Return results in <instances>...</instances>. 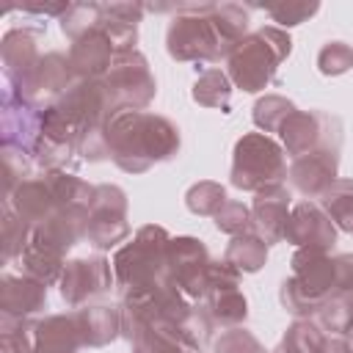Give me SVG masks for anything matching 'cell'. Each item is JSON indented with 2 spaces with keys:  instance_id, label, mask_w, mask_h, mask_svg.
I'll return each mask as SVG.
<instances>
[{
  "instance_id": "1",
  "label": "cell",
  "mask_w": 353,
  "mask_h": 353,
  "mask_svg": "<svg viewBox=\"0 0 353 353\" xmlns=\"http://www.w3.org/2000/svg\"><path fill=\"white\" fill-rule=\"evenodd\" d=\"M174 11L176 17L168 25L165 47L176 61H218L226 58L240 39H245L248 14L234 3H188Z\"/></svg>"
},
{
  "instance_id": "2",
  "label": "cell",
  "mask_w": 353,
  "mask_h": 353,
  "mask_svg": "<svg viewBox=\"0 0 353 353\" xmlns=\"http://www.w3.org/2000/svg\"><path fill=\"white\" fill-rule=\"evenodd\" d=\"M105 138L108 154L130 174H141L149 165L174 157L179 149V130L168 119L127 108L110 116Z\"/></svg>"
},
{
  "instance_id": "3",
  "label": "cell",
  "mask_w": 353,
  "mask_h": 353,
  "mask_svg": "<svg viewBox=\"0 0 353 353\" xmlns=\"http://www.w3.org/2000/svg\"><path fill=\"white\" fill-rule=\"evenodd\" d=\"M290 36L281 28H262L234 44L226 55L229 74L243 91H259L273 83L279 63L290 55Z\"/></svg>"
},
{
  "instance_id": "4",
  "label": "cell",
  "mask_w": 353,
  "mask_h": 353,
  "mask_svg": "<svg viewBox=\"0 0 353 353\" xmlns=\"http://www.w3.org/2000/svg\"><path fill=\"white\" fill-rule=\"evenodd\" d=\"M168 243L171 237L165 234L163 226H143L138 234L116 251L113 256V276L116 284L124 287L127 292L132 290H146L168 279L165 256H168Z\"/></svg>"
},
{
  "instance_id": "5",
  "label": "cell",
  "mask_w": 353,
  "mask_h": 353,
  "mask_svg": "<svg viewBox=\"0 0 353 353\" xmlns=\"http://www.w3.org/2000/svg\"><path fill=\"white\" fill-rule=\"evenodd\" d=\"M287 176L284 152L276 141L262 132H248L234 146L232 160V185L240 190H265L270 185H281Z\"/></svg>"
},
{
  "instance_id": "6",
  "label": "cell",
  "mask_w": 353,
  "mask_h": 353,
  "mask_svg": "<svg viewBox=\"0 0 353 353\" xmlns=\"http://www.w3.org/2000/svg\"><path fill=\"white\" fill-rule=\"evenodd\" d=\"M105 85L116 102L119 110H141L152 102L154 97V77L149 72V63L141 52L130 50V52H116L108 74H105Z\"/></svg>"
},
{
  "instance_id": "7",
  "label": "cell",
  "mask_w": 353,
  "mask_h": 353,
  "mask_svg": "<svg viewBox=\"0 0 353 353\" xmlns=\"http://www.w3.org/2000/svg\"><path fill=\"white\" fill-rule=\"evenodd\" d=\"M130 234L127 223V196L116 185H99L94 190V201L88 210L85 237L97 248H110Z\"/></svg>"
},
{
  "instance_id": "8",
  "label": "cell",
  "mask_w": 353,
  "mask_h": 353,
  "mask_svg": "<svg viewBox=\"0 0 353 353\" xmlns=\"http://www.w3.org/2000/svg\"><path fill=\"white\" fill-rule=\"evenodd\" d=\"M210 254L201 240L196 237H176L168 243V279L179 287L182 295L188 298H204L207 281H210Z\"/></svg>"
},
{
  "instance_id": "9",
  "label": "cell",
  "mask_w": 353,
  "mask_h": 353,
  "mask_svg": "<svg viewBox=\"0 0 353 353\" xmlns=\"http://www.w3.org/2000/svg\"><path fill=\"white\" fill-rule=\"evenodd\" d=\"M110 284H113L110 262H105L102 256L72 259V262H66V268L61 273V295L69 306H80V303L108 292Z\"/></svg>"
},
{
  "instance_id": "10",
  "label": "cell",
  "mask_w": 353,
  "mask_h": 353,
  "mask_svg": "<svg viewBox=\"0 0 353 353\" xmlns=\"http://www.w3.org/2000/svg\"><path fill=\"white\" fill-rule=\"evenodd\" d=\"M336 146H320L292 160L287 176L303 196H323L336 182Z\"/></svg>"
},
{
  "instance_id": "11",
  "label": "cell",
  "mask_w": 353,
  "mask_h": 353,
  "mask_svg": "<svg viewBox=\"0 0 353 353\" xmlns=\"http://www.w3.org/2000/svg\"><path fill=\"white\" fill-rule=\"evenodd\" d=\"M334 223L331 218L309 204V201H301L298 207H292L290 218H287V229H284V240L292 243V245H301V248H317V251H328L334 245Z\"/></svg>"
},
{
  "instance_id": "12",
  "label": "cell",
  "mask_w": 353,
  "mask_h": 353,
  "mask_svg": "<svg viewBox=\"0 0 353 353\" xmlns=\"http://www.w3.org/2000/svg\"><path fill=\"white\" fill-rule=\"evenodd\" d=\"M331 124H336L331 116L317 113V110H295L284 127H281V138L287 146V154L295 160L312 149L320 146H331Z\"/></svg>"
},
{
  "instance_id": "13",
  "label": "cell",
  "mask_w": 353,
  "mask_h": 353,
  "mask_svg": "<svg viewBox=\"0 0 353 353\" xmlns=\"http://www.w3.org/2000/svg\"><path fill=\"white\" fill-rule=\"evenodd\" d=\"M287 218H290V190L284 185H270L256 193L251 207V229L259 240L265 243L284 240Z\"/></svg>"
},
{
  "instance_id": "14",
  "label": "cell",
  "mask_w": 353,
  "mask_h": 353,
  "mask_svg": "<svg viewBox=\"0 0 353 353\" xmlns=\"http://www.w3.org/2000/svg\"><path fill=\"white\" fill-rule=\"evenodd\" d=\"M113 58H116V50L110 44L108 33L102 30V25L94 28L91 33L80 36L69 50V66L77 74V80H99V77H105L110 63H113Z\"/></svg>"
},
{
  "instance_id": "15",
  "label": "cell",
  "mask_w": 353,
  "mask_h": 353,
  "mask_svg": "<svg viewBox=\"0 0 353 353\" xmlns=\"http://www.w3.org/2000/svg\"><path fill=\"white\" fill-rule=\"evenodd\" d=\"M47 303V284L30 276H6L0 287V309L11 317H28Z\"/></svg>"
},
{
  "instance_id": "16",
  "label": "cell",
  "mask_w": 353,
  "mask_h": 353,
  "mask_svg": "<svg viewBox=\"0 0 353 353\" xmlns=\"http://www.w3.org/2000/svg\"><path fill=\"white\" fill-rule=\"evenodd\" d=\"M39 50H36V33L30 30H8L3 36V66H6V83L19 85L33 66L39 63Z\"/></svg>"
},
{
  "instance_id": "17",
  "label": "cell",
  "mask_w": 353,
  "mask_h": 353,
  "mask_svg": "<svg viewBox=\"0 0 353 353\" xmlns=\"http://www.w3.org/2000/svg\"><path fill=\"white\" fill-rule=\"evenodd\" d=\"M8 204L30 223L39 226L47 218H52L58 212V201L47 185V179H25L17 185V190L8 196Z\"/></svg>"
},
{
  "instance_id": "18",
  "label": "cell",
  "mask_w": 353,
  "mask_h": 353,
  "mask_svg": "<svg viewBox=\"0 0 353 353\" xmlns=\"http://www.w3.org/2000/svg\"><path fill=\"white\" fill-rule=\"evenodd\" d=\"M80 331L74 314H50L36 323L33 353H74L80 347Z\"/></svg>"
},
{
  "instance_id": "19",
  "label": "cell",
  "mask_w": 353,
  "mask_h": 353,
  "mask_svg": "<svg viewBox=\"0 0 353 353\" xmlns=\"http://www.w3.org/2000/svg\"><path fill=\"white\" fill-rule=\"evenodd\" d=\"M74 323L80 331V342L88 347H102L121 331V309L110 306H88L74 312Z\"/></svg>"
},
{
  "instance_id": "20",
  "label": "cell",
  "mask_w": 353,
  "mask_h": 353,
  "mask_svg": "<svg viewBox=\"0 0 353 353\" xmlns=\"http://www.w3.org/2000/svg\"><path fill=\"white\" fill-rule=\"evenodd\" d=\"M130 342H132V353H196L185 342V336L179 331V323H171V320L149 323Z\"/></svg>"
},
{
  "instance_id": "21",
  "label": "cell",
  "mask_w": 353,
  "mask_h": 353,
  "mask_svg": "<svg viewBox=\"0 0 353 353\" xmlns=\"http://www.w3.org/2000/svg\"><path fill=\"white\" fill-rule=\"evenodd\" d=\"M268 259V243L259 240L254 232L234 234V240L226 248V262H232L243 273H256Z\"/></svg>"
},
{
  "instance_id": "22",
  "label": "cell",
  "mask_w": 353,
  "mask_h": 353,
  "mask_svg": "<svg viewBox=\"0 0 353 353\" xmlns=\"http://www.w3.org/2000/svg\"><path fill=\"white\" fill-rule=\"evenodd\" d=\"M317 320L325 331L350 334L353 331V292L334 290L317 309Z\"/></svg>"
},
{
  "instance_id": "23",
  "label": "cell",
  "mask_w": 353,
  "mask_h": 353,
  "mask_svg": "<svg viewBox=\"0 0 353 353\" xmlns=\"http://www.w3.org/2000/svg\"><path fill=\"white\" fill-rule=\"evenodd\" d=\"M323 212L339 229L353 234V179H336L323 196Z\"/></svg>"
},
{
  "instance_id": "24",
  "label": "cell",
  "mask_w": 353,
  "mask_h": 353,
  "mask_svg": "<svg viewBox=\"0 0 353 353\" xmlns=\"http://www.w3.org/2000/svg\"><path fill=\"white\" fill-rule=\"evenodd\" d=\"M229 97H232V85H229V80L221 69H207L193 85V99L204 108H221L226 113L229 110Z\"/></svg>"
},
{
  "instance_id": "25",
  "label": "cell",
  "mask_w": 353,
  "mask_h": 353,
  "mask_svg": "<svg viewBox=\"0 0 353 353\" xmlns=\"http://www.w3.org/2000/svg\"><path fill=\"white\" fill-rule=\"evenodd\" d=\"M325 339L320 325L309 323V320H298L281 339V345L273 353H323Z\"/></svg>"
},
{
  "instance_id": "26",
  "label": "cell",
  "mask_w": 353,
  "mask_h": 353,
  "mask_svg": "<svg viewBox=\"0 0 353 353\" xmlns=\"http://www.w3.org/2000/svg\"><path fill=\"white\" fill-rule=\"evenodd\" d=\"M102 6H97V3H74V6H69V11L61 17V30L72 39V41H77L80 36H85V33H91L94 28H99L102 25Z\"/></svg>"
},
{
  "instance_id": "27",
  "label": "cell",
  "mask_w": 353,
  "mask_h": 353,
  "mask_svg": "<svg viewBox=\"0 0 353 353\" xmlns=\"http://www.w3.org/2000/svg\"><path fill=\"white\" fill-rule=\"evenodd\" d=\"M30 232L33 226L6 201V210H3V256L11 259V256H22V251L28 248V240H30Z\"/></svg>"
},
{
  "instance_id": "28",
  "label": "cell",
  "mask_w": 353,
  "mask_h": 353,
  "mask_svg": "<svg viewBox=\"0 0 353 353\" xmlns=\"http://www.w3.org/2000/svg\"><path fill=\"white\" fill-rule=\"evenodd\" d=\"M3 353H33L36 345V323H28L25 317L3 314V336H0Z\"/></svg>"
},
{
  "instance_id": "29",
  "label": "cell",
  "mask_w": 353,
  "mask_h": 353,
  "mask_svg": "<svg viewBox=\"0 0 353 353\" xmlns=\"http://www.w3.org/2000/svg\"><path fill=\"white\" fill-rule=\"evenodd\" d=\"M295 113V105L284 97H265L254 105V124L265 132H281L284 121Z\"/></svg>"
},
{
  "instance_id": "30",
  "label": "cell",
  "mask_w": 353,
  "mask_h": 353,
  "mask_svg": "<svg viewBox=\"0 0 353 353\" xmlns=\"http://www.w3.org/2000/svg\"><path fill=\"white\" fill-rule=\"evenodd\" d=\"M188 210L196 215H215L226 204V190L218 182H199L185 196Z\"/></svg>"
},
{
  "instance_id": "31",
  "label": "cell",
  "mask_w": 353,
  "mask_h": 353,
  "mask_svg": "<svg viewBox=\"0 0 353 353\" xmlns=\"http://www.w3.org/2000/svg\"><path fill=\"white\" fill-rule=\"evenodd\" d=\"M317 66L323 74H342L353 66V47L345 41H328L317 52Z\"/></svg>"
},
{
  "instance_id": "32",
  "label": "cell",
  "mask_w": 353,
  "mask_h": 353,
  "mask_svg": "<svg viewBox=\"0 0 353 353\" xmlns=\"http://www.w3.org/2000/svg\"><path fill=\"white\" fill-rule=\"evenodd\" d=\"M212 218H215V226L226 234H243L251 226V212L243 201H226Z\"/></svg>"
},
{
  "instance_id": "33",
  "label": "cell",
  "mask_w": 353,
  "mask_h": 353,
  "mask_svg": "<svg viewBox=\"0 0 353 353\" xmlns=\"http://www.w3.org/2000/svg\"><path fill=\"white\" fill-rule=\"evenodd\" d=\"M215 353H265V347L245 328H229L215 342Z\"/></svg>"
},
{
  "instance_id": "34",
  "label": "cell",
  "mask_w": 353,
  "mask_h": 353,
  "mask_svg": "<svg viewBox=\"0 0 353 353\" xmlns=\"http://www.w3.org/2000/svg\"><path fill=\"white\" fill-rule=\"evenodd\" d=\"M317 8H320L317 3H281V6H268V14L279 25H298L306 17H312Z\"/></svg>"
},
{
  "instance_id": "35",
  "label": "cell",
  "mask_w": 353,
  "mask_h": 353,
  "mask_svg": "<svg viewBox=\"0 0 353 353\" xmlns=\"http://www.w3.org/2000/svg\"><path fill=\"white\" fill-rule=\"evenodd\" d=\"M22 11H33V14H66L69 3H25Z\"/></svg>"
},
{
  "instance_id": "36",
  "label": "cell",
  "mask_w": 353,
  "mask_h": 353,
  "mask_svg": "<svg viewBox=\"0 0 353 353\" xmlns=\"http://www.w3.org/2000/svg\"><path fill=\"white\" fill-rule=\"evenodd\" d=\"M323 353H353V345H347L345 339L334 336V339H325V347H323Z\"/></svg>"
}]
</instances>
